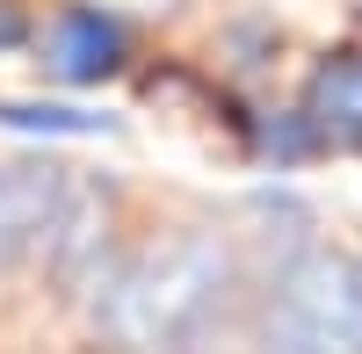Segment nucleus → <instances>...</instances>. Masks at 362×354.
<instances>
[{
	"label": "nucleus",
	"mask_w": 362,
	"mask_h": 354,
	"mask_svg": "<svg viewBox=\"0 0 362 354\" xmlns=\"http://www.w3.org/2000/svg\"><path fill=\"white\" fill-rule=\"evenodd\" d=\"M232 304V253L210 231H174L95 282V333L116 354H196Z\"/></svg>",
	"instance_id": "obj_1"
},
{
	"label": "nucleus",
	"mask_w": 362,
	"mask_h": 354,
	"mask_svg": "<svg viewBox=\"0 0 362 354\" xmlns=\"http://www.w3.org/2000/svg\"><path fill=\"white\" fill-rule=\"evenodd\" d=\"M268 354H362V253H297L268 282Z\"/></svg>",
	"instance_id": "obj_2"
},
{
	"label": "nucleus",
	"mask_w": 362,
	"mask_h": 354,
	"mask_svg": "<svg viewBox=\"0 0 362 354\" xmlns=\"http://www.w3.org/2000/svg\"><path fill=\"white\" fill-rule=\"evenodd\" d=\"M37 260L51 268L58 282V297H80V289H95L109 275V202L95 188H73L58 195V210L44 224V239H37Z\"/></svg>",
	"instance_id": "obj_3"
},
{
	"label": "nucleus",
	"mask_w": 362,
	"mask_h": 354,
	"mask_svg": "<svg viewBox=\"0 0 362 354\" xmlns=\"http://www.w3.org/2000/svg\"><path fill=\"white\" fill-rule=\"evenodd\" d=\"M58 195H66V166H44V159L0 166V275L22 268V260L37 253L44 224L58 210Z\"/></svg>",
	"instance_id": "obj_4"
},
{
	"label": "nucleus",
	"mask_w": 362,
	"mask_h": 354,
	"mask_svg": "<svg viewBox=\"0 0 362 354\" xmlns=\"http://www.w3.org/2000/svg\"><path fill=\"white\" fill-rule=\"evenodd\" d=\"M124 66V22L102 8H66L44 29V73L66 87H102Z\"/></svg>",
	"instance_id": "obj_5"
},
{
	"label": "nucleus",
	"mask_w": 362,
	"mask_h": 354,
	"mask_svg": "<svg viewBox=\"0 0 362 354\" xmlns=\"http://www.w3.org/2000/svg\"><path fill=\"white\" fill-rule=\"evenodd\" d=\"M305 123L319 145L362 152V51H326L305 80Z\"/></svg>",
	"instance_id": "obj_6"
},
{
	"label": "nucleus",
	"mask_w": 362,
	"mask_h": 354,
	"mask_svg": "<svg viewBox=\"0 0 362 354\" xmlns=\"http://www.w3.org/2000/svg\"><path fill=\"white\" fill-rule=\"evenodd\" d=\"M8 130H58V138H87V130H109V116H87V109H51V102H8L0 109Z\"/></svg>",
	"instance_id": "obj_7"
},
{
	"label": "nucleus",
	"mask_w": 362,
	"mask_h": 354,
	"mask_svg": "<svg viewBox=\"0 0 362 354\" xmlns=\"http://www.w3.org/2000/svg\"><path fill=\"white\" fill-rule=\"evenodd\" d=\"M29 37V22H22V8H8V0H0V44H22Z\"/></svg>",
	"instance_id": "obj_8"
}]
</instances>
